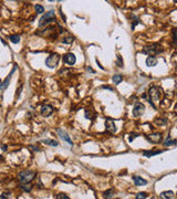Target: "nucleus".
<instances>
[{
  "mask_svg": "<svg viewBox=\"0 0 177 199\" xmlns=\"http://www.w3.org/2000/svg\"><path fill=\"white\" fill-rule=\"evenodd\" d=\"M147 94L149 95L148 103L152 105L153 107H155L154 102H158V101H160L162 97H163V90H162V88H160V86H152V88L148 90V93Z\"/></svg>",
  "mask_w": 177,
  "mask_h": 199,
  "instance_id": "nucleus-1",
  "label": "nucleus"
},
{
  "mask_svg": "<svg viewBox=\"0 0 177 199\" xmlns=\"http://www.w3.org/2000/svg\"><path fill=\"white\" fill-rule=\"evenodd\" d=\"M36 178V173L34 171H21L19 174V180L21 184H30L31 180Z\"/></svg>",
  "mask_w": 177,
  "mask_h": 199,
  "instance_id": "nucleus-2",
  "label": "nucleus"
},
{
  "mask_svg": "<svg viewBox=\"0 0 177 199\" xmlns=\"http://www.w3.org/2000/svg\"><path fill=\"white\" fill-rule=\"evenodd\" d=\"M160 52H163V49H162V47H160V44H157V43H153V44H151V45H147V47H145L143 50V53L148 54V55L158 54Z\"/></svg>",
  "mask_w": 177,
  "mask_h": 199,
  "instance_id": "nucleus-3",
  "label": "nucleus"
},
{
  "mask_svg": "<svg viewBox=\"0 0 177 199\" xmlns=\"http://www.w3.org/2000/svg\"><path fill=\"white\" fill-rule=\"evenodd\" d=\"M55 21V17H54V10H50L48 13H45L39 21V26L40 27H43V26H47L51 22Z\"/></svg>",
  "mask_w": 177,
  "mask_h": 199,
  "instance_id": "nucleus-4",
  "label": "nucleus"
},
{
  "mask_svg": "<svg viewBox=\"0 0 177 199\" xmlns=\"http://www.w3.org/2000/svg\"><path fill=\"white\" fill-rule=\"evenodd\" d=\"M59 61H60V55L56 54V53H52V54H50L47 58L45 65L48 66V67H50V69H53V67H55V66L58 65Z\"/></svg>",
  "mask_w": 177,
  "mask_h": 199,
  "instance_id": "nucleus-5",
  "label": "nucleus"
},
{
  "mask_svg": "<svg viewBox=\"0 0 177 199\" xmlns=\"http://www.w3.org/2000/svg\"><path fill=\"white\" fill-rule=\"evenodd\" d=\"M144 111H145V105L143 103H139V102H136L134 107H133L132 114L134 117H139L144 114Z\"/></svg>",
  "mask_w": 177,
  "mask_h": 199,
  "instance_id": "nucleus-6",
  "label": "nucleus"
},
{
  "mask_svg": "<svg viewBox=\"0 0 177 199\" xmlns=\"http://www.w3.org/2000/svg\"><path fill=\"white\" fill-rule=\"evenodd\" d=\"M16 70H17V65H13V67H12L11 72L9 73V75L6 77L2 82H0V90H5V88H7V86H8V85H9V83H10V80H11V77H12V74L15 73V71H16Z\"/></svg>",
  "mask_w": 177,
  "mask_h": 199,
  "instance_id": "nucleus-7",
  "label": "nucleus"
},
{
  "mask_svg": "<svg viewBox=\"0 0 177 199\" xmlns=\"http://www.w3.org/2000/svg\"><path fill=\"white\" fill-rule=\"evenodd\" d=\"M162 136H163V135H162L160 133H153V134L148 135V136L146 137V139L153 144H158L162 142Z\"/></svg>",
  "mask_w": 177,
  "mask_h": 199,
  "instance_id": "nucleus-8",
  "label": "nucleus"
},
{
  "mask_svg": "<svg viewBox=\"0 0 177 199\" xmlns=\"http://www.w3.org/2000/svg\"><path fill=\"white\" fill-rule=\"evenodd\" d=\"M63 61L69 65H74L75 62H77V58L73 53L70 52V53H66V54L63 55Z\"/></svg>",
  "mask_w": 177,
  "mask_h": 199,
  "instance_id": "nucleus-9",
  "label": "nucleus"
},
{
  "mask_svg": "<svg viewBox=\"0 0 177 199\" xmlns=\"http://www.w3.org/2000/svg\"><path fill=\"white\" fill-rule=\"evenodd\" d=\"M105 127H106V129H107L110 133H115L116 132L115 123H114L113 120H111V118H106V120H105Z\"/></svg>",
  "mask_w": 177,
  "mask_h": 199,
  "instance_id": "nucleus-10",
  "label": "nucleus"
},
{
  "mask_svg": "<svg viewBox=\"0 0 177 199\" xmlns=\"http://www.w3.org/2000/svg\"><path fill=\"white\" fill-rule=\"evenodd\" d=\"M52 113H53V107H52L51 105H43V106L41 107V114H42V116H44V117H48V116H50Z\"/></svg>",
  "mask_w": 177,
  "mask_h": 199,
  "instance_id": "nucleus-11",
  "label": "nucleus"
},
{
  "mask_svg": "<svg viewBox=\"0 0 177 199\" xmlns=\"http://www.w3.org/2000/svg\"><path fill=\"white\" fill-rule=\"evenodd\" d=\"M58 134H59V135H60V137L62 138L63 141H66V142L68 144H69V145H71V146L73 145V142L71 141V138L69 137L68 133L64 132L63 129H61V128H59V129H58Z\"/></svg>",
  "mask_w": 177,
  "mask_h": 199,
  "instance_id": "nucleus-12",
  "label": "nucleus"
},
{
  "mask_svg": "<svg viewBox=\"0 0 177 199\" xmlns=\"http://www.w3.org/2000/svg\"><path fill=\"white\" fill-rule=\"evenodd\" d=\"M133 182L136 186H145L147 185V180H145L144 178L139 176H133Z\"/></svg>",
  "mask_w": 177,
  "mask_h": 199,
  "instance_id": "nucleus-13",
  "label": "nucleus"
},
{
  "mask_svg": "<svg viewBox=\"0 0 177 199\" xmlns=\"http://www.w3.org/2000/svg\"><path fill=\"white\" fill-rule=\"evenodd\" d=\"M157 64V59L154 55H148L146 58V65L147 66H155Z\"/></svg>",
  "mask_w": 177,
  "mask_h": 199,
  "instance_id": "nucleus-14",
  "label": "nucleus"
},
{
  "mask_svg": "<svg viewBox=\"0 0 177 199\" xmlns=\"http://www.w3.org/2000/svg\"><path fill=\"white\" fill-rule=\"evenodd\" d=\"M164 150H145L143 152V155L145 157H152V156H155V155H158V154H162Z\"/></svg>",
  "mask_w": 177,
  "mask_h": 199,
  "instance_id": "nucleus-15",
  "label": "nucleus"
},
{
  "mask_svg": "<svg viewBox=\"0 0 177 199\" xmlns=\"http://www.w3.org/2000/svg\"><path fill=\"white\" fill-rule=\"evenodd\" d=\"M160 198L162 199H173L174 198V193H173L171 190L163 191V193H160Z\"/></svg>",
  "mask_w": 177,
  "mask_h": 199,
  "instance_id": "nucleus-16",
  "label": "nucleus"
},
{
  "mask_svg": "<svg viewBox=\"0 0 177 199\" xmlns=\"http://www.w3.org/2000/svg\"><path fill=\"white\" fill-rule=\"evenodd\" d=\"M177 144V139H171L169 136L166 137V139L164 141V145L165 146H171V145H176Z\"/></svg>",
  "mask_w": 177,
  "mask_h": 199,
  "instance_id": "nucleus-17",
  "label": "nucleus"
},
{
  "mask_svg": "<svg viewBox=\"0 0 177 199\" xmlns=\"http://www.w3.org/2000/svg\"><path fill=\"white\" fill-rule=\"evenodd\" d=\"M42 143H44L45 145H50V146H53V147H56L59 146V143L56 141H53V139H43Z\"/></svg>",
  "mask_w": 177,
  "mask_h": 199,
  "instance_id": "nucleus-18",
  "label": "nucleus"
},
{
  "mask_svg": "<svg viewBox=\"0 0 177 199\" xmlns=\"http://www.w3.org/2000/svg\"><path fill=\"white\" fill-rule=\"evenodd\" d=\"M112 80H113L114 84H120L123 81V77L120 75V74H116V75H114V77H112Z\"/></svg>",
  "mask_w": 177,
  "mask_h": 199,
  "instance_id": "nucleus-19",
  "label": "nucleus"
},
{
  "mask_svg": "<svg viewBox=\"0 0 177 199\" xmlns=\"http://www.w3.org/2000/svg\"><path fill=\"white\" fill-rule=\"evenodd\" d=\"M9 40H10L12 43H19V41H20V37L18 35V34H12L9 37Z\"/></svg>",
  "mask_w": 177,
  "mask_h": 199,
  "instance_id": "nucleus-20",
  "label": "nucleus"
},
{
  "mask_svg": "<svg viewBox=\"0 0 177 199\" xmlns=\"http://www.w3.org/2000/svg\"><path fill=\"white\" fill-rule=\"evenodd\" d=\"M20 187L22 188V189H23V190H24V191H30V190H31V185H30V184H21V185H20Z\"/></svg>",
  "mask_w": 177,
  "mask_h": 199,
  "instance_id": "nucleus-21",
  "label": "nucleus"
},
{
  "mask_svg": "<svg viewBox=\"0 0 177 199\" xmlns=\"http://www.w3.org/2000/svg\"><path fill=\"white\" fill-rule=\"evenodd\" d=\"M36 10H37V13H43L44 8L41 5H36Z\"/></svg>",
  "mask_w": 177,
  "mask_h": 199,
  "instance_id": "nucleus-22",
  "label": "nucleus"
},
{
  "mask_svg": "<svg viewBox=\"0 0 177 199\" xmlns=\"http://www.w3.org/2000/svg\"><path fill=\"white\" fill-rule=\"evenodd\" d=\"M147 197V193H138L136 195V199H145Z\"/></svg>",
  "mask_w": 177,
  "mask_h": 199,
  "instance_id": "nucleus-23",
  "label": "nucleus"
},
{
  "mask_svg": "<svg viewBox=\"0 0 177 199\" xmlns=\"http://www.w3.org/2000/svg\"><path fill=\"white\" fill-rule=\"evenodd\" d=\"M112 195H113V190H112V189H110V190H107V191H106V193H104L105 199H110L111 197H112Z\"/></svg>",
  "mask_w": 177,
  "mask_h": 199,
  "instance_id": "nucleus-24",
  "label": "nucleus"
},
{
  "mask_svg": "<svg viewBox=\"0 0 177 199\" xmlns=\"http://www.w3.org/2000/svg\"><path fill=\"white\" fill-rule=\"evenodd\" d=\"M55 199H70L68 196H66V193H59V195H56V197H55Z\"/></svg>",
  "mask_w": 177,
  "mask_h": 199,
  "instance_id": "nucleus-25",
  "label": "nucleus"
},
{
  "mask_svg": "<svg viewBox=\"0 0 177 199\" xmlns=\"http://www.w3.org/2000/svg\"><path fill=\"white\" fill-rule=\"evenodd\" d=\"M138 134H131L130 136H128V142H132V141H134L135 138H136V136H137Z\"/></svg>",
  "mask_w": 177,
  "mask_h": 199,
  "instance_id": "nucleus-26",
  "label": "nucleus"
},
{
  "mask_svg": "<svg viewBox=\"0 0 177 199\" xmlns=\"http://www.w3.org/2000/svg\"><path fill=\"white\" fill-rule=\"evenodd\" d=\"M72 41H73V39L72 38H66L62 42H63V43H72Z\"/></svg>",
  "mask_w": 177,
  "mask_h": 199,
  "instance_id": "nucleus-27",
  "label": "nucleus"
},
{
  "mask_svg": "<svg viewBox=\"0 0 177 199\" xmlns=\"http://www.w3.org/2000/svg\"><path fill=\"white\" fill-rule=\"evenodd\" d=\"M117 64L121 66H123V63H122V58H121V55H117Z\"/></svg>",
  "mask_w": 177,
  "mask_h": 199,
  "instance_id": "nucleus-28",
  "label": "nucleus"
},
{
  "mask_svg": "<svg viewBox=\"0 0 177 199\" xmlns=\"http://www.w3.org/2000/svg\"><path fill=\"white\" fill-rule=\"evenodd\" d=\"M176 37H177V28H175L173 30V38H176Z\"/></svg>",
  "mask_w": 177,
  "mask_h": 199,
  "instance_id": "nucleus-29",
  "label": "nucleus"
},
{
  "mask_svg": "<svg viewBox=\"0 0 177 199\" xmlns=\"http://www.w3.org/2000/svg\"><path fill=\"white\" fill-rule=\"evenodd\" d=\"M0 199H8V195H7V193H2V195H0Z\"/></svg>",
  "mask_w": 177,
  "mask_h": 199,
  "instance_id": "nucleus-30",
  "label": "nucleus"
},
{
  "mask_svg": "<svg viewBox=\"0 0 177 199\" xmlns=\"http://www.w3.org/2000/svg\"><path fill=\"white\" fill-rule=\"evenodd\" d=\"M102 88H106V90H110V91H112V90H113V88H111V86H105V85H104V86H102Z\"/></svg>",
  "mask_w": 177,
  "mask_h": 199,
  "instance_id": "nucleus-31",
  "label": "nucleus"
},
{
  "mask_svg": "<svg viewBox=\"0 0 177 199\" xmlns=\"http://www.w3.org/2000/svg\"><path fill=\"white\" fill-rule=\"evenodd\" d=\"M175 111L177 112V104H176V106H175Z\"/></svg>",
  "mask_w": 177,
  "mask_h": 199,
  "instance_id": "nucleus-32",
  "label": "nucleus"
},
{
  "mask_svg": "<svg viewBox=\"0 0 177 199\" xmlns=\"http://www.w3.org/2000/svg\"><path fill=\"white\" fill-rule=\"evenodd\" d=\"M0 159H2V157H1V156H0Z\"/></svg>",
  "mask_w": 177,
  "mask_h": 199,
  "instance_id": "nucleus-33",
  "label": "nucleus"
},
{
  "mask_svg": "<svg viewBox=\"0 0 177 199\" xmlns=\"http://www.w3.org/2000/svg\"><path fill=\"white\" fill-rule=\"evenodd\" d=\"M175 2H176V3H177V1H175Z\"/></svg>",
  "mask_w": 177,
  "mask_h": 199,
  "instance_id": "nucleus-34",
  "label": "nucleus"
}]
</instances>
